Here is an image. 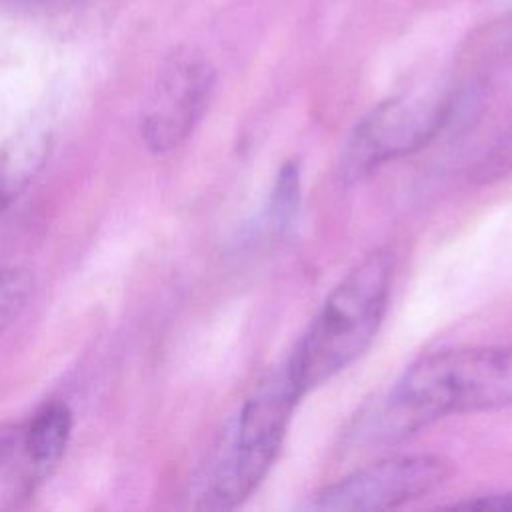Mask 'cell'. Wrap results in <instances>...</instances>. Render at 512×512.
Instances as JSON below:
<instances>
[{
	"instance_id": "cell-1",
	"label": "cell",
	"mask_w": 512,
	"mask_h": 512,
	"mask_svg": "<svg viewBox=\"0 0 512 512\" xmlns=\"http://www.w3.org/2000/svg\"><path fill=\"white\" fill-rule=\"evenodd\" d=\"M512 406V346H460L414 360L364 414L356 432L390 444L454 414Z\"/></svg>"
},
{
	"instance_id": "cell-2",
	"label": "cell",
	"mask_w": 512,
	"mask_h": 512,
	"mask_svg": "<svg viewBox=\"0 0 512 512\" xmlns=\"http://www.w3.org/2000/svg\"><path fill=\"white\" fill-rule=\"evenodd\" d=\"M302 396L284 360L252 388L192 480L196 508L232 510L256 492L280 454Z\"/></svg>"
},
{
	"instance_id": "cell-3",
	"label": "cell",
	"mask_w": 512,
	"mask_h": 512,
	"mask_svg": "<svg viewBox=\"0 0 512 512\" xmlns=\"http://www.w3.org/2000/svg\"><path fill=\"white\" fill-rule=\"evenodd\" d=\"M392 276L394 256L382 246L356 262L328 292L284 358L302 394L348 368L370 348L388 310Z\"/></svg>"
},
{
	"instance_id": "cell-4",
	"label": "cell",
	"mask_w": 512,
	"mask_h": 512,
	"mask_svg": "<svg viewBox=\"0 0 512 512\" xmlns=\"http://www.w3.org/2000/svg\"><path fill=\"white\" fill-rule=\"evenodd\" d=\"M450 92L394 96L374 106L354 126L342 154L346 180H360L380 166L426 148L454 116Z\"/></svg>"
},
{
	"instance_id": "cell-5",
	"label": "cell",
	"mask_w": 512,
	"mask_h": 512,
	"mask_svg": "<svg viewBox=\"0 0 512 512\" xmlns=\"http://www.w3.org/2000/svg\"><path fill=\"white\" fill-rule=\"evenodd\" d=\"M216 84L212 62L194 48L170 54L144 100L140 138L156 154L182 146L202 120Z\"/></svg>"
},
{
	"instance_id": "cell-6",
	"label": "cell",
	"mask_w": 512,
	"mask_h": 512,
	"mask_svg": "<svg viewBox=\"0 0 512 512\" xmlns=\"http://www.w3.org/2000/svg\"><path fill=\"white\" fill-rule=\"evenodd\" d=\"M452 474L438 454H394L322 486L308 502L314 510H390L434 492Z\"/></svg>"
},
{
	"instance_id": "cell-7",
	"label": "cell",
	"mask_w": 512,
	"mask_h": 512,
	"mask_svg": "<svg viewBox=\"0 0 512 512\" xmlns=\"http://www.w3.org/2000/svg\"><path fill=\"white\" fill-rule=\"evenodd\" d=\"M70 434L50 412L0 424V510L28 500L62 460Z\"/></svg>"
},
{
	"instance_id": "cell-8",
	"label": "cell",
	"mask_w": 512,
	"mask_h": 512,
	"mask_svg": "<svg viewBox=\"0 0 512 512\" xmlns=\"http://www.w3.org/2000/svg\"><path fill=\"white\" fill-rule=\"evenodd\" d=\"M52 140L44 132L14 136L0 148V212L36 180L48 162Z\"/></svg>"
},
{
	"instance_id": "cell-9",
	"label": "cell",
	"mask_w": 512,
	"mask_h": 512,
	"mask_svg": "<svg viewBox=\"0 0 512 512\" xmlns=\"http://www.w3.org/2000/svg\"><path fill=\"white\" fill-rule=\"evenodd\" d=\"M300 202V166L298 162H286L274 180L268 206H266V228L274 234H282L296 216Z\"/></svg>"
},
{
	"instance_id": "cell-10",
	"label": "cell",
	"mask_w": 512,
	"mask_h": 512,
	"mask_svg": "<svg viewBox=\"0 0 512 512\" xmlns=\"http://www.w3.org/2000/svg\"><path fill=\"white\" fill-rule=\"evenodd\" d=\"M32 294V276L22 268H0V336L16 322Z\"/></svg>"
},
{
	"instance_id": "cell-11",
	"label": "cell",
	"mask_w": 512,
	"mask_h": 512,
	"mask_svg": "<svg viewBox=\"0 0 512 512\" xmlns=\"http://www.w3.org/2000/svg\"><path fill=\"white\" fill-rule=\"evenodd\" d=\"M512 174V120L502 128L492 146L478 158L470 178L478 184H492Z\"/></svg>"
},
{
	"instance_id": "cell-12",
	"label": "cell",
	"mask_w": 512,
	"mask_h": 512,
	"mask_svg": "<svg viewBox=\"0 0 512 512\" xmlns=\"http://www.w3.org/2000/svg\"><path fill=\"white\" fill-rule=\"evenodd\" d=\"M448 508H464V510H512V492L500 494H484L468 500H460L450 504Z\"/></svg>"
}]
</instances>
